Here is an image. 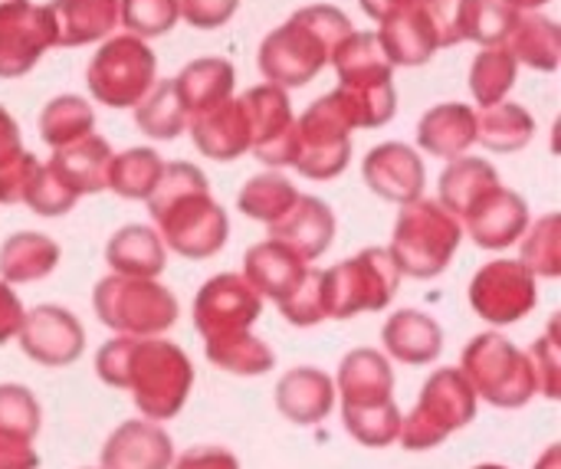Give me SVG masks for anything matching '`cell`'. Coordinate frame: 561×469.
I'll return each mask as SVG.
<instances>
[{"mask_svg":"<svg viewBox=\"0 0 561 469\" xmlns=\"http://www.w3.org/2000/svg\"><path fill=\"white\" fill-rule=\"evenodd\" d=\"M95 371L108 388L131 391L145 421H171L187 404L194 365L174 342L158 335H118L95 355Z\"/></svg>","mask_w":561,"mask_h":469,"instance_id":"cell-1","label":"cell"},{"mask_svg":"<svg viewBox=\"0 0 561 469\" xmlns=\"http://www.w3.org/2000/svg\"><path fill=\"white\" fill-rule=\"evenodd\" d=\"M145 201L161 230V243H168L184 260H210L224 250L230 220L227 210L210 197V184L201 168L184 161L164 164Z\"/></svg>","mask_w":561,"mask_h":469,"instance_id":"cell-2","label":"cell"},{"mask_svg":"<svg viewBox=\"0 0 561 469\" xmlns=\"http://www.w3.org/2000/svg\"><path fill=\"white\" fill-rule=\"evenodd\" d=\"M352 33V23L335 7H306L273 30L260 46V69L273 85L312 82L339 43Z\"/></svg>","mask_w":561,"mask_h":469,"instance_id":"cell-3","label":"cell"},{"mask_svg":"<svg viewBox=\"0 0 561 469\" xmlns=\"http://www.w3.org/2000/svg\"><path fill=\"white\" fill-rule=\"evenodd\" d=\"M394 371L375 348H355L339 365V394L345 431L371 450L391 447L401 431V411L391 398Z\"/></svg>","mask_w":561,"mask_h":469,"instance_id":"cell-4","label":"cell"},{"mask_svg":"<svg viewBox=\"0 0 561 469\" xmlns=\"http://www.w3.org/2000/svg\"><path fill=\"white\" fill-rule=\"evenodd\" d=\"M342 85L332 92L352 128H378L391 122L398 95L391 85V59L385 56L378 33H348L332 53Z\"/></svg>","mask_w":561,"mask_h":469,"instance_id":"cell-5","label":"cell"},{"mask_svg":"<svg viewBox=\"0 0 561 469\" xmlns=\"http://www.w3.org/2000/svg\"><path fill=\"white\" fill-rule=\"evenodd\" d=\"M460 240H463L460 217H454L440 201L417 197L404 204L388 253L398 273L414 279H434L450 266V260L460 250Z\"/></svg>","mask_w":561,"mask_h":469,"instance_id":"cell-6","label":"cell"},{"mask_svg":"<svg viewBox=\"0 0 561 469\" xmlns=\"http://www.w3.org/2000/svg\"><path fill=\"white\" fill-rule=\"evenodd\" d=\"M460 375L467 378L473 394L493 408L516 411L536 398V375L529 355L519 352L500 332H483L463 348Z\"/></svg>","mask_w":561,"mask_h":469,"instance_id":"cell-7","label":"cell"},{"mask_svg":"<svg viewBox=\"0 0 561 469\" xmlns=\"http://www.w3.org/2000/svg\"><path fill=\"white\" fill-rule=\"evenodd\" d=\"M473 417H477L473 388L467 385L460 368H440L424 381L414 411L408 417H401L398 441L411 454L434 450L450 434L463 431Z\"/></svg>","mask_w":561,"mask_h":469,"instance_id":"cell-8","label":"cell"},{"mask_svg":"<svg viewBox=\"0 0 561 469\" xmlns=\"http://www.w3.org/2000/svg\"><path fill=\"white\" fill-rule=\"evenodd\" d=\"M92 306L99 322L118 335H161L178 322L174 293L141 276H105L92 293Z\"/></svg>","mask_w":561,"mask_h":469,"instance_id":"cell-9","label":"cell"},{"mask_svg":"<svg viewBox=\"0 0 561 469\" xmlns=\"http://www.w3.org/2000/svg\"><path fill=\"white\" fill-rule=\"evenodd\" d=\"M401 286V273L388 250L368 247L332 270H322L325 319H352L362 312H381Z\"/></svg>","mask_w":561,"mask_h":469,"instance_id":"cell-10","label":"cell"},{"mask_svg":"<svg viewBox=\"0 0 561 469\" xmlns=\"http://www.w3.org/2000/svg\"><path fill=\"white\" fill-rule=\"evenodd\" d=\"M154 53L138 36H115L108 39L89 62L85 82L89 92L108 108H128L145 99L154 85Z\"/></svg>","mask_w":561,"mask_h":469,"instance_id":"cell-11","label":"cell"},{"mask_svg":"<svg viewBox=\"0 0 561 469\" xmlns=\"http://www.w3.org/2000/svg\"><path fill=\"white\" fill-rule=\"evenodd\" d=\"M296 128H299V141H296L293 168H299V174L312 181L339 178L352 158V135H348L352 125L335 105V99L322 95L319 102H312L296 118Z\"/></svg>","mask_w":561,"mask_h":469,"instance_id":"cell-12","label":"cell"},{"mask_svg":"<svg viewBox=\"0 0 561 469\" xmlns=\"http://www.w3.org/2000/svg\"><path fill=\"white\" fill-rule=\"evenodd\" d=\"M470 306L493 325H513L539 306L536 276L519 260H493L473 276Z\"/></svg>","mask_w":561,"mask_h":469,"instance_id":"cell-13","label":"cell"},{"mask_svg":"<svg viewBox=\"0 0 561 469\" xmlns=\"http://www.w3.org/2000/svg\"><path fill=\"white\" fill-rule=\"evenodd\" d=\"M260 312L263 296H256V289H250V283L237 273H220L207 279L194 299V325L204 335V342L250 332Z\"/></svg>","mask_w":561,"mask_h":469,"instance_id":"cell-14","label":"cell"},{"mask_svg":"<svg viewBox=\"0 0 561 469\" xmlns=\"http://www.w3.org/2000/svg\"><path fill=\"white\" fill-rule=\"evenodd\" d=\"M240 99L250 118V151L263 164H273V168L293 164L299 128H296V115L289 108L283 85H273V82L256 85Z\"/></svg>","mask_w":561,"mask_h":469,"instance_id":"cell-15","label":"cell"},{"mask_svg":"<svg viewBox=\"0 0 561 469\" xmlns=\"http://www.w3.org/2000/svg\"><path fill=\"white\" fill-rule=\"evenodd\" d=\"M16 335L26 358L43 368H69L85 348V332L79 319L62 306H36L33 312H23V325Z\"/></svg>","mask_w":561,"mask_h":469,"instance_id":"cell-16","label":"cell"},{"mask_svg":"<svg viewBox=\"0 0 561 469\" xmlns=\"http://www.w3.org/2000/svg\"><path fill=\"white\" fill-rule=\"evenodd\" d=\"M49 46H56V30L46 7L20 0L0 10V79L30 72Z\"/></svg>","mask_w":561,"mask_h":469,"instance_id":"cell-17","label":"cell"},{"mask_svg":"<svg viewBox=\"0 0 561 469\" xmlns=\"http://www.w3.org/2000/svg\"><path fill=\"white\" fill-rule=\"evenodd\" d=\"M463 220H467V230L477 240V247L506 250L510 243H516L526 233L529 207L516 191H506L496 184L463 214Z\"/></svg>","mask_w":561,"mask_h":469,"instance_id":"cell-18","label":"cell"},{"mask_svg":"<svg viewBox=\"0 0 561 469\" xmlns=\"http://www.w3.org/2000/svg\"><path fill=\"white\" fill-rule=\"evenodd\" d=\"M335 237V217L332 207L319 197H296V204L270 224V240L289 247L306 263L319 260Z\"/></svg>","mask_w":561,"mask_h":469,"instance_id":"cell-19","label":"cell"},{"mask_svg":"<svg viewBox=\"0 0 561 469\" xmlns=\"http://www.w3.org/2000/svg\"><path fill=\"white\" fill-rule=\"evenodd\" d=\"M174 444L154 421H125L102 447V469H171Z\"/></svg>","mask_w":561,"mask_h":469,"instance_id":"cell-20","label":"cell"},{"mask_svg":"<svg viewBox=\"0 0 561 469\" xmlns=\"http://www.w3.org/2000/svg\"><path fill=\"white\" fill-rule=\"evenodd\" d=\"M194 145L214 161H233L250 151V118L243 99H224L220 105L187 118Z\"/></svg>","mask_w":561,"mask_h":469,"instance_id":"cell-21","label":"cell"},{"mask_svg":"<svg viewBox=\"0 0 561 469\" xmlns=\"http://www.w3.org/2000/svg\"><path fill=\"white\" fill-rule=\"evenodd\" d=\"M362 171H365L368 187L375 194H381L385 201H394V204H411L424 191L421 158L408 145H398V141L371 148Z\"/></svg>","mask_w":561,"mask_h":469,"instance_id":"cell-22","label":"cell"},{"mask_svg":"<svg viewBox=\"0 0 561 469\" xmlns=\"http://www.w3.org/2000/svg\"><path fill=\"white\" fill-rule=\"evenodd\" d=\"M306 273L309 263L276 240L256 243L243 256V279L250 283V289H256V296H266L273 302H283L306 279Z\"/></svg>","mask_w":561,"mask_h":469,"instance_id":"cell-23","label":"cell"},{"mask_svg":"<svg viewBox=\"0 0 561 469\" xmlns=\"http://www.w3.org/2000/svg\"><path fill=\"white\" fill-rule=\"evenodd\" d=\"M276 408L286 421L312 427L335 408V385L319 368H293L276 385Z\"/></svg>","mask_w":561,"mask_h":469,"instance_id":"cell-24","label":"cell"},{"mask_svg":"<svg viewBox=\"0 0 561 469\" xmlns=\"http://www.w3.org/2000/svg\"><path fill=\"white\" fill-rule=\"evenodd\" d=\"M108 164H112V148H108V141L89 131V135H82L79 141H69V145L56 148L46 168H49L66 187H72V191L82 197V194H99V191H105Z\"/></svg>","mask_w":561,"mask_h":469,"instance_id":"cell-25","label":"cell"},{"mask_svg":"<svg viewBox=\"0 0 561 469\" xmlns=\"http://www.w3.org/2000/svg\"><path fill=\"white\" fill-rule=\"evenodd\" d=\"M381 342H385V348H388L391 358H398V362H404L411 368L431 365L444 352V332H440V325L431 316L417 312V309H401L398 316H391L385 322Z\"/></svg>","mask_w":561,"mask_h":469,"instance_id":"cell-26","label":"cell"},{"mask_svg":"<svg viewBox=\"0 0 561 469\" xmlns=\"http://www.w3.org/2000/svg\"><path fill=\"white\" fill-rule=\"evenodd\" d=\"M378 43H381L385 56L391 59V66H421L440 49L424 3L381 20Z\"/></svg>","mask_w":561,"mask_h":469,"instance_id":"cell-27","label":"cell"},{"mask_svg":"<svg viewBox=\"0 0 561 469\" xmlns=\"http://www.w3.org/2000/svg\"><path fill=\"white\" fill-rule=\"evenodd\" d=\"M417 141L434 158H447V161L463 158L467 148L477 141V112L460 102L437 105L421 118Z\"/></svg>","mask_w":561,"mask_h":469,"instance_id":"cell-28","label":"cell"},{"mask_svg":"<svg viewBox=\"0 0 561 469\" xmlns=\"http://www.w3.org/2000/svg\"><path fill=\"white\" fill-rule=\"evenodd\" d=\"M56 46H82L112 33L118 0H53L49 7Z\"/></svg>","mask_w":561,"mask_h":469,"instance_id":"cell-29","label":"cell"},{"mask_svg":"<svg viewBox=\"0 0 561 469\" xmlns=\"http://www.w3.org/2000/svg\"><path fill=\"white\" fill-rule=\"evenodd\" d=\"M105 260L118 276H141V279H154L164 270V243L151 227L131 224L122 227L108 247H105Z\"/></svg>","mask_w":561,"mask_h":469,"instance_id":"cell-30","label":"cell"},{"mask_svg":"<svg viewBox=\"0 0 561 469\" xmlns=\"http://www.w3.org/2000/svg\"><path fill=\"white\" fill-rule=\"evenodd\" d=\"M178 99L187 112V118L220 105L233 92V66L227 59H197L184 66V72L174 79Z\"/></svg>","mask_w":561,"mask_h":469,"instance_id":"cell-31","label":"cell"},{"mask_svg":"<svg viewBox=\"0 0 561 469\" xmlns=\"http://www.w3.org/2000/svg\"><path fill=\"white\" fill-rule=\"evenodd\" d=\"M59 263V247L46 233H13L0 247V276L3 283H36L49 276Z\"/></svg>","mask_w":561,"mask_h":469,"instance_id":"cell-32","label":"cell"},{"mask_svg":"<svg viewBox=\"0 0 561 469\" xmlns=\"http://www.w3.org/2000/svg\"><path fill=\"white\" fill-rule=\"evenodd\" d=\"M503 46L510 49V56L516 62H526V66L542 69V72H552L561 59L559 26L552 20H546V16H536V13L516 16V23L506 33Z\"/></svg>","mask_w":561,"mask_h":469,"instance_id":"cell-33","label":"cell"},{"mask_svg":"<svg viewBox=\"0 0 561 469\" xmlns=\"http://www.w3.org/2000/svg\"><path fill=\"white\" fill-rule=\"evenodd\" d=\"M533 135H536V122L516 102H496L477 112V141H483V148L490 151H503V155L519 151L533 141Z\"/></svg>","mask_w":561,"mask_h":469,"instance_id":"cell-34","label":"cell"},{"mask_svg":"<svg viewBox=\"0 0 561 469\" xmlns=\"http://www.w3.org/2000/svg\"><path fill=\"white\" fill-rule=\"evenodd\" d=\"M496 184H500V174H496V168L490 161H483V158H454V164L440 174V204L454 217H463Z\"/></svg>","mask_w":561,"mask_h":469,"instance_id":"cell-35","label":"cell"},{"mask_svg":"<svg viewBox=\"0 0 561 469\" xmlns=\"http://www.w3.org/2000/svg\"><path fill=\"white\" fill-rule=\"evenodd\" d=\"M161 171H164V161L158 158V151H151V148H131L125 155H112L105 187H112L118 197L145 201L151 194V187L158 184Z\"/></svg>","mask_w":561,"mask_h":469,"instance_id":"cell-36","label":"cell"},{"mask_svg":"<svg viewBox=\"0 0 561 469\" xmlns=\"http://www.w3.org/2000/svg\"><path fill=\"white\" fill-rule=\"evenodd\" d=\"M204 348H207V362L230 371V375H266L276 365L273 348L263 339L250 335V332L204 342Z\"/></svg>","mask_w":561,"mask_h":469,"instance_id":"cell-37","label":"cell"},{"mask_svg":"<svg viewBox=\"0 0 561 469\" xmlns=\"http://www.w3.org/2000/svg\"><path fill=\"white\" fill-rule=\"evenodd\" d=\"M135 122L151 138H178L187 128V112L178 99L174 79L158 82L145 92V99L135 108Z\"/></svg>","mask_w":561,"mask_h":469,"instance_id":"cell-38","label":"cell"},{"mask_svg":"<svg viewBox=\"0 0 561 469\" xmlns=\"http://www.w3.org/2000/svg\"><path fill=\"white\" fill-rule=\"evenodd\" d=\"M92 125H95L92 105L85 99H79V95H59L39 115V135L53 148H62L69 141H79L82 135L92 131Z\"/></svg>","mask_w":561,"mask_h":469,"instance_id":"cell-39","label":"cell"},{"mask_svg":"<svg viewBox=\"0 0 561 469\" xmlns=\"http://www.w3.org/2000/svg\"><path fill=\"white\" fill-rule=\"evenodd\" d=\"M516 16L519 13L506 0H460V36L483 46H500Z\"/></svg>","mask_w":561,"mask_h":469,"instance_id":"cell-40","label":"cell"},{"mask_svg":"<svg viewBox=\"0 0 561 469\" xmlns=\"http://www.w3.org/2000/svg\"><path fill=\"white\" fill-rule=\"evenodd\" d=\"M516 85V59L506 46H486L470 69V89L480 105H496Z\"/></svg>","mask_w":561,"mask_h":469,"instance_id":"cell-41","label":"cell"},{"mask_svg":"<svg viewBox=\"0 0 561 469\" xmlns=\"http://www.w3.org/2000/svg\"><path fill=\"white\" fill-rule=\"evenodd\" d=\"M523 240V266L533 276H546L556 279L561 273V217L559 214H546L539 217L533 227H526Z\"/></svg>","mask_w":561,"mask_h":469,"instance_id":"cell-42","label":"cell"},{"mask_svg":"<svg viewBox=\"0 0 561 469\" xmlns=\"http://www.w3.org/2000/svg\"><path fill=\"white\" fill-rule=\"evenodd\" d=\"M296 197H299V191L286 178H279V174H256L253 181L243 184L237 204H240V210L247 217L273 224L276 217H283L296 204Z\"/></svg>","mask_w":561,"mask_h":469,"instance_id":"cell-43","label":"cell"},{"mask_svg":"<svg viewBox=\"0 0 561 469\" xmlns=\"http://www.w3.org/2000/svg\"><path fill=\"white\" fill-rule=\"evenodd\" d=\"M39 404L23 385H0V437L33 444L39 434Z\"/></svg>","mask_w":561,"mask_h":469,"instance_id":"cell-44","label":"cell"},{"mask_svg":"<svg viewBox=\"0 0 561 469\" xmlns=\"http://www.w3.org/2000/svg\"><path fill=\"white\" fill-rule=\"evenodd\" d=\"M178 0H118V20L131 30V36H161L178 23Z\"/></svg>","mask_w":561,"mask_h":469,"instance_id":"cell-45","label":"cell"},{"mask_svg":"<svg viewBox=\"0 0 561 469\" xmlns=\"http://www.w3.org/2000/svg\"><path fill=\"white\" fill-rule=\"evenodd\" d=\"M529 365L536 375V394H546L549 401L561 398V339H559V319L549 322L546 335L533 345L529 352Z\"/></svg>","mask_w":561,"mask_h":469,"instance_id":"cell-46","label":"cell"},{"mask_svg":"<svg viewBox=\"0 0 561 469\" xmlns=\"http://www.w3.org/2000/svg\"><path fill=\"white\" fill-rule=\"evenodd\" d=\"M279 312L293 325H316L325 319V289H322V270L306 273V279L279 302Z\"/></svg>","mask_w":561,"mask_h":469,"instance_id":"cell-47","label":"cell"},{"mask_svg":"<svg viewBox=\"0 0 561 469\" xmlns=\"http://www.w3.org/2000/svg\"><path fill=\"white\" fill-rule=\"evenodd\" d=\"M76 201H79V194H76L72 187H66V184L43 164L23 204H26L33 214H39V217H59V214H69V210L76 207Z\"/></svg>","mask_w":561,"mask_h":469,"instance_id":"cell-48","label":"cell"},{"mask_svg":"<svg viewBox=\"0 0 561 469\" xmlns=\"http://www.w3.org/2000/svg\"><path fill=\"white\" fill-rule=\"evenodd\" d=\"M39 161L26 151H16L10 158L0 161V204H23L36 174H39Z\"/></svg>","mask_w":561,"mask_h":469,"instance_id":"cell-49","label":"cell"},{"mask_svg":"<svg viewBox=\"0 0 561 469\" xmlns=\"http://www.w3.org/2000/svg\"><path fill=\"white\" fill-rule=\"evenodd\" d=\"M240 0H178L181 16L197 30H214L233 16Z\"/></svg>","mask_w":561,"mask_h":469,"instance_id":"cell-50","label":"cell"},{"mask_svg":"<svg viewBox=\"0 0 561 469\" xmlns=\"http://www.w3.org/2000/svg\"><path fill=\"white\" fill-rule=\"evenodd\" d=\"M431 26L437 33V46H457L460 36V0H424Z\"/></svg>","mask_w":561,"mask_h":469,"instance_id":"cell-51","label":"cell"},{"mask_svg":"<svg viewBox=\"0 0 561 469\" xmlns=\"http://www.w3.org/2000/svg\"><path fill=\"white\" fill-rule=\"evenodd\" d=\"M174 469H240L237 457L220 447H194L181 460L171 464Z\"/></svg>","mask_w":561,"mask_h":469,"instance_id":"cell-52","label":"cell"},{"mask_svg":"<svg viewBox=\"0 0 561 469\" xmlns=\"http://www.w3.org/2000/svg\"><path fill=\"white\" fill-rule=\"evenodd\" d=\"M20 325H23V306L10 289V283H0V345L10 342L20 332Z\"/></svg>","mask_w":561,"mask_h":469,"instance_id":"cell-53","label":"cell"},{"mask_svg":"<svg viewBox=\"0 0 561 469\" xmlns=\"http://www.w3.org/2000/svg\"><path fill=\"white\" fill-rule=\"evenodd\" d=\"M36 467H39V454H36L30 444L0 437V469H36Z\"/></svg>","mask_w":561,"mask_h":469,"instance_id":"cell-54","label":"cell"},{"mask_svg":"<svg viewBox=\"0 0 561 469\" xmlns=\"http://www.w3.org/2000/svg\"><path fill=\"white\" fill-rule=\"evenodd\" d=\"M424 0H362L365 13L375 16V20H388L401 10H411V7H421Z\"/></svg>","mask_w":561,"mask_h":469,"instance_id":"cell-55","label":"cell"},{"mask_svg":"<svg viewBox=\"0 0 561 469\" xmlns=\"http://www.w3.org/2000/svg\"><path fill=\"white\" fill-rule=\"evenodd\" d=\"M16 151H20V128L10 118V112L0 108V161L10 158V155H16Z\"/></svg>","mask_w":561,"mask_h":469,"instance_id":"cell-56","label":"cell"},{"mask_svg":"<svg viewBox=\"0 0 561 469\" xmlns=\"http://www.w3.org/2000/svg\"><path fill=\"white\" fill-rule=\"evenodd\" d=\"M533 469H561V447L559 444H552L539 460H536V467Z\"/></svg>","mask_w":561,"mask_h":469,"instance_id":"cell-57","label":"cell"},{"mask_svg":"<svg viewBox=\"0 0 561 469\" xmlns=\"http://www.w3.org/2000/svg\"><path fill=\"white\" fill-rule=\"evenodd\" d=\"M513 10H533V7H542V3H549V0H506Z\"/></svg>","mask_w":561,"mask_h":469,"instance_id":"cell-58","label":"cell"},{"mask_svg":"<svg viewBox=\"0 0 561 469\" xmlns=\"http://www.w3.org/2000/svg\"><path fill=\"white\" fill-rule=\"evenodd\" d=\"M13 3H20V0H0V10H7V7H13Z\"/></svg>","mask_w":561,"mask_h":469,"instance_id":"cell-59","label":"cell"},{"mask_svg":"<svg viewBox=\"0 0 561 469\" xmlns=\"http://www.w3.org/2000/svg\"><path fill=\"white\" fill-rule=\"evenodd\" d=\"M477 469H506V467H496V464H483V467H477Z\"/></svg>","mask_w":561,"mask_h":469,"instance_id":"cell-60","label":"cell"}]
</instances>
